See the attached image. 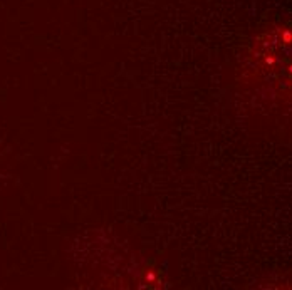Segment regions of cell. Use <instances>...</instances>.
I'll list each match as a JSON object with an SVG mask.
<instances>
[{"mask_svg":"<svg viewBox=\"0 0 292 290\" xmlns=\"http://www.w3.org/2000/svg\"><path fill=\"white\" fill-rule=\"evenodd\" d=\"M245 81L264 112L292 129V22H275L250 40Z\"/></svg>","mask_w":292,"mask_h":290,"instance_id":"obj_1","label":"cell"}]
</instances>
